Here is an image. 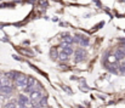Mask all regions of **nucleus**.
<instances>
[{"label": "nucleus", "mask_w": 125, "mask_h": 108, "mask_svg": "<svg viewBox=\"0 0 125 108\" xmlns=\"http://www.w3.org/2000/svg\"><path fill=\"white\" fill-rule=\"evenodd\" d=\"M0 92L6 94V95L11 94V92H12V86H11V85H5V86H1V87H0Z\"/></svg>", "instance_id": "nucleus-3"}, {"label": "nucleus", "mask_w": 125, "mask_h": 108, "mask_svg": "<svg viewBox=\"0 0 125 108\" xmlns=\"http://www.w3.org/2000/svg\"><path fill=\"white\" fill-rule=\"evenodd\" d=\"M27 79L28 78L26 75H23V74H17L15 77V81H16V84L18 85L20 87H23V86L27 85Z\"/></svg>", "instance_id": "nucleus-1"}, {"label": "nucleus", "mask_w": 125, "mask_h": 108, "mask_svg": "<svg viewBox=\"0 0 125 108\" xmlns=\"http://www.w3.org/2000/svg\"><path fill=\"white\" fill-rule=\"evenodd\" d=\"M27 102H28V100H27V98H26L23 95H21V96H20V103H22V104H26Z\"/></svg>", "instance_id": "nucleus-7"}, {"label": "nucleus", "mask_w": 125, "mask_h": 108, "mask_svg": "<svg viewBox=\"0 0 125 108\" xmlns=\"http://www.w3.org/2000/svg\"><path fill=\"white\" fill-rule=\"evenodd\" d=\"M43 97H44V96H43V94H41L40 91H35V90H33V91H32L30 100H32V102H33V103L39 102V101H40V98H43Z\"/></svg>", "instance_id": "nucleus-2"}, {"label": "nucleus", "mask_w": 125, "mask_h": 108, "mask_svg": "<svg viewBox=\"0 0 125 108\" xmlns=\"http://www.w3.org/2000/svg\"><path fill=\"white\" fill-rule=\"evenodd\" d=\"M60 58H61L62 61H64V60H67V58H68V55H67L66 52H62L61 55H60Z\"/></svg>", "instance_id": "nucleus-8"}, {"label": "nucleus", "mask_w": 125, "mask_h": 108, "mask_svg": "<svg viewBox=\"0 0 125 108\" xmlns=\"http://www.w3.org/2000/svg\"><path fill=\"white\" fill-rule=\"evenodd\" d=\"M62 39H63V41H64V43H67V44H72V43H73V38H72V37H69L68 34L63 35Z\"/></svg>", "instance_id": "nucleus-6"}, {"label": "nucleus", "mask_w": 125, "mask_h": 108, "mask_svg": "<svg viewBox=\"0 0 125 108\" xmlns=\"http://www.w3.org/2000/svg\"><path fill=\"white\" fill-rule=\"evenodd\" d=\"M62 47H63V52H66L67 55H70V53H73V50H72V47L69 46V44H64Z\"/></svg>", "instance_id": "nucleus-5"}, {"label": "nucleus", "mask_w": 125, "mask_h": 108, "mask_svg": "<svg viewBox=\"0 0 125 108\" xmlns=\"http://www.w3.org/2000/svg\"><path fill=\"white\" fill-rule=\"evenodd\" d=\"M75 55H77V57H75V61H81V60H84V56H85V52L83 51V50H78L77 52H75Z\"/></svg>", "instance_id": "nucleus-4"}]
</instances>
